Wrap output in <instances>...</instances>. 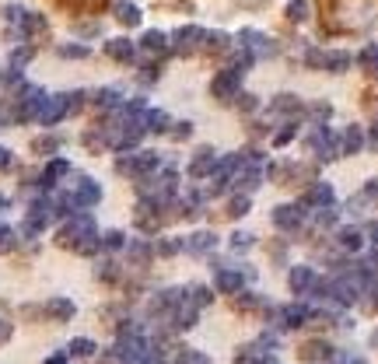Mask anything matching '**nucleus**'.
Instances as JSON below:
<instances>
[{
	"label": "nucleus",
	"mask_w": 378,
	"mask_h": 364,
	"mask_svg": "<svg viewBox=\"0 0 378 364\" xmlns=\"http://www.w3.org/2000/svg\"><path fill=\"white\" fill-rule=\"evenodd\" d=\"M235 99H238V109H245V113L256 109V99H252V95H235Z\"/></svg>",
	"instance_id": "17"
},
{
	"label": "nucleus",
	"mask_w": 378,
	"mask_h": 364,
	"mask_svg": "<svg viewBox=\"0 0 378 364\" xmlns=\"http://www.w3.org/2000/svg\"><path fill=\"white\" fill-rule=\"evenodd\" d=\"M120 22H126V25H137V22H140L137 8H120Z\"/></svg>",
	"instance_id": "14"
},
{
	"label": "nucleus",
	"mask_w": 378,
	"mask_h": 364,
	"mask_svg": "<svg viewBox=\"0 0 378 364\" xmlns=\"http://www.w3.org/2000/svg\"><path fill=\"white\" fill-rule=\"evenodd\" d=\"M364 147V130L361 126H347L340 137V154H357Z\"/></svg>",
	"instance_id": "6"
},
{
	"label": "nucleus",
	"mask_w": 378,
	"mask_h": 364,
	"mask_svg": "<svg viewBox=\"0 0 378 364\" xmlns=\"http://www.w3.org/2000/svg\"><path fill=\"white\" fill-rule=\"evenodd\" d=\"M189 249H193V252H207V249H214V235H211V231L193 235V238H189Z\"/></svg>",
	"instance_id": "11"
},
{
	"label": "nucleus",
	"mask_w": 378,
	"mask_h": 364,
	"mask_svg": "<svg viewBox=\"0 0 378 364\" xmlns=\"http://www.w3.org/2000/svg\"><path fill=\"white\" fill-rule=\"evenodd\" d=\"M245 210H249V200H245V197L231 200V207H228V214H231V217H238V214H245Z\"/></svg>",
	"instance_id": "15"
},
{
	"label": "nucleus",
	"mask_w": 378,
	"mask_h": 364,
	"mask_svg": "<svg viewBox=\"0 0 378 364\" xmlns=\"http://www.w3.org/2000/svg\"><path fill=\"white\" fill-rule=\"evenodd\" d=\"M333 200H336L333 197V186H326V182H315V186L309 190V197H305V204L309 207H319V210H329Z\"/></svg>",
	"instance_id": "5"
},
{
	"label": "nucleus",
	"mask_w": 378,
	"mask_h": 364,
	"mask_svg": "<svg viewBox=\"0 0 378 364\" xmlns=\"http://www.w3.org/2000/svg\"><path fill=\"white\" fill-rule=\"evenodd\" d=\"M343 364H368V361H364V357H357V354H347V357H343Z\"/></svg>",
	"instance_id": "19"
},
{
	"label": "nucleus",
	"mask_w": 378,
	"mask_h": 364,
	"mask_svg": "<svg viewBox=\"0 0 378 364\" xmlns=\"http://www.w3.org/2000/svg\"><path fill=\"white\" fill-rule=\"evenodd\" d=\"M309 18V4L305 0H291L288 4V22H305Z\"/></svg>",
	"instance_id": "12"
},
{
	"label": "nucleus",
	"mask_w": 378,
	"mask_h": 364,
	"mask_svg": "<svg viewBox=\"0 0 378 364\" xmlns=\"http://www.w3.org/2000/svg\"><path fill=\"white\" fill-rule=\"evenodd\" d=\"M270 109H277V113H298L302 106H298V99H295V95H280Z\"/></svg>",
	"instance_id": "13"
},
{
	"label": "nucleus",
	"mask_w": 378,
	"mask_h": 364,
	"mask_svg": "<svg viewBox=\"0 0 378 364\" xmlns=\"http://www.w3.org/2000/svg\"><path fill=\"white\" fill-rule=\"evenodd\" d=\"M182 364H211V357H204V354H197V350H186Z\"/></svg>",
	"instance_id": "16"
},
{
	"label": "nucleus",
	"mask_w": 378,
	"mask_h": 364,
	"mask_svg": "<svg viewBox=\"0 0 378 364\" xmlns=\"http://www.w3.org/2000/svg\"><path fill=\"white\" fill-rule=\"evenodd\" d=\"M322 67H329L333 74H343V70L350 67V56H347V53H326V60H322Z\"/></svg>",
	"instance_id": "9"
},
{
	"label": "nucleus",
	"mask_w": 378,
	"mask_h": 364,
	"mask_svg": "<svg viewBox=\"0 0 378 364\" xmlns=\"http://www.w3.org/2000/svg\"><path fill=\"white\" fill-rule=\"evenodd\" d=\"M357 60H361V67H364L371 77H378V42H368V46L361 49Z\"/></svg>",
	"instance_id": "8"
},
{
	"label": "nucleus",
	"mask_w": 378,
	"mask_h": 364,
	"mask_svg": "<svg viewBox=\"0 0 378 364\" xmlns=\"http://www.w3.org/2000/svg\"><path fill=\"white\" fill-rule=\"evenodd\" d=\"M252 245V235H235L231 238V249H249Z\"/></svg>",
	"instance_id": "18"
},
{
	"label": "nucleus",
	"mask_w": 378,
	"mask_h": 364,
	"mask_svg": "<svg viewBox=\"0 0 378 364\" xmlns=\"http://www.w3.org/2000/svg\"><path fill=\"white\" fill-rule=\"evenodd\" d=\"M309 147H312L322 161H329V158L340 154V137H333L326 126H315V130L309 133Z\"/></svg>",
	"instance_id": "1"
},
{
	"label": "nucleus",
	"mask_w": 378,
	"mask_h": 364,
	"mask_svg": "<svg viewBox=\"0 0 378 364\" xmlns=\"http://www.w3.org/2000/svg\"><path fill=\"white\" fill-rule=\"evenodd\" d=\"M340 249H347V252H357L361 245H364V235H361V228H340Z\"/></svg>",
	"instance_id": "7"
},
{
	"label": "nucleus",
	"mask_w": 378,
	"mask_h": 364,
	"mask_svg": "<svg viewBox=\"0 0 378 364\" xmlns=\"http://www.w3.org/2000/svg\"><path fill=\"white\" fill-rule=\"evenodd\" d=\"M371 249H375V256H378V224L371 228Z\"/></svg>",
	"instance_id": "20"
},
{
	"label": "nucleus",
	"mask_w": 378,
	"mask_h": 364,
	"mask_svg": "<svg viewBox=\"0 0 378 364\" xmlns=\"http://www.w3.org/2000/svg\"><path fill=\"white\" fill-rule=\"evenodd\" d=\"M312 288H319V281H315V270H312V266H295V270H291V291H298V295H309Z\"/></svg>",
	"instance_id": "3"
},
{
	"label": "nucleus",
	"mask_w": 378,
	"mask_h": 364,
	"mask_svg": "<svg viewBox=\"0 0 378 364\" xmlns=\"http://www.w3.org/2000/svg\"><path fill=\"white\" fill-rule=\"evenodd\" d=\"M333 357V347H326V343H309L305 347V361H329Z\"/></svg>",
	"instance_id": "10"
},
{
	"label": "nucleus",
	"mask_w": 378,
	"mask_h": 364,
	"mask_svg": "<svg viewBox=\"0 0 378 364\" xmlns=\"http://www.w3.org/2000/svg\"><path fill=\"white\" fill-rule=\"evenodd\" d=\"M302 217H305L302 207H277V210H273V224L284 228V231H295V228L302 224Z\"/></svg>",
	"instance_id": "4"
},
{
	"label": "nucleus",
	"mask_w": 378,
	"mask_h": 364,
	"mask_svg": "<svg viewBox=\"0 0 378 364\" xmlns=\"http://www.w3.org/2000/svg\"><path fill=\"white\" fill-rule=\"evenodd\" d=\"M238 81H242V70H235V67H228V70H221L217 77H214V84H211V91L217 99H231L235 95V88H238Z\"/></svg>",
	"instance_id": "2"
}]
</instances>
